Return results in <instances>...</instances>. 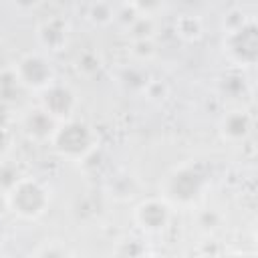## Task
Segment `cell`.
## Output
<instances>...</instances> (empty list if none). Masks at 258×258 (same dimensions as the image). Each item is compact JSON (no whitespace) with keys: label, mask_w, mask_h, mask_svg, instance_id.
Masks as SVG:
<instances>
[{"label":"cell","mask_w":258,"mask_h":258,"mask_svg":"<svg viewBox=\"0 0 258 258\" xmlns=\"http://www.w3.org/2000/svg\"><path fill=\"white\" fill-rule=\"evenodd\" d=\"M40 109L48 113L54 121L69 119L77 109V95L71 87L52 83L40 91Z\"/></svg>","instance_id":"5"},{"label":"cell","mask_w":258,"mask_h":258,"mask_svg":"<svg viewBox=\"0 0 258 258\" xmlns=\"http://www.w3.org/2000/svg\"><path fill=\"white\" fill-rule=\"evenodd\" d=\"M133 220L141 230H145L149 234H157L169 226L171 210H169L167 202L157 200V198H149L135 208Z\"/></svg>","instance_id":"6"},{"label":"cell","mask_w":258,"mask_h":258,"mask_svg":"<svg viewBox=\"0 0 258 258\" xmlns=\"http://www.w3.org/2000/svg\"><path fill=\"white\" fill-rule=\"evenodd\" d=\"M252 129V119L246 111H230L220 121V133L228 141H242Z\"/></svg>","instance_id":"8"},{"label":"cell","mask_w":258,"mask_h":258,"mask_svg":"<svg viewBox=\"0 0 258 258\" xmlns=\"http://www.w3.org/2000/svg\"><path fill=\"white\" fill-rule=\"evenodd\" d=\"M50 143L58 155L79 161V159H85L97 147V135L85 123L64 121L62 125L54 127V131L50 135Z\"/></svg>","instance_id":"2"},{"label":"cell","mask_w":258,"mask_h":258,"mask_svg":"<svg viewBox=\"0 0 258 258\" xmlns=\"http://www.w3.org/2000/svg\"><path fill=\"white\" fill-rule=\"evenodd\" d=\"M52 246H54V242H50ZM34 254H42V256H64V254H69V250L64 248V244H60V248H40V250H36Z\"/></svg>","instance_id":"18"},{"label":"cell","mask_w":258,"mask_h":258,"mask_svg":"<svg viewBox=\"0 0 258 258\" xmlns=\"http://www.w3.org/2000/svg\"><path fill=\"white\" fill-rule=\"evenodd\" d=\"M14 75L22 87L38 91V93L54 83V71H52L48 58L42 56L40 52L22 56L18 60V64L14 67Z\"/></svg>","instance_id":"3"},{"label":"cell","mask_w":258,"mask_h":258,"mask_svg":"<svg viewBox=\"0 0 258 258\" xmlns=\"http://www.w3.org/2000/svg\"><path fill=\"white\" fill-rule=\"evenodd\" d=\"M125 2L141 14H149L151 10H155L159 6V0H125Z\"/></svg>","instance_id":"16"},{"label":"cell","mask_w":258,"mask_h":258,"mask_svg":"<svg viewBox=\"0 0 258 258\" xmlns=\"http://www.w3.org/2000/svg\"><path fill=\"white\" fill-rule=\"evenodd\" d=\"M220 222H222V218H220V214L214 212V210H204V212L198 214V226H200L204 232H214V230H218V228H220Z\"/></svg>","instance_id":"14"},{"label":"cell","mask_w":258,"mask_h":258,"mask_svg":"<svg viewBox=\"0 0 258 258\" xmlns=\"http://www.w3.org/2000/svg\"><path fill=\"white\" fill-rule=\"evenodd\" d=\"M155 30V22L151 18V14H137L135 20L127 26V32L133 36V40L139 38H151Z\"/></svg>","instance_id":"11"},{"label":"cell","mask_w":258,"mask_h":258,"mask_svg":"<svg viewBox=\"0 0 258 258\" xmlns=\"http://www.w3.org/2000/svg\"><path fill=\"white\" fill-rule=\"evenodd\" d=\"M115 10H113V6L109 4V2H103V0H99V2H93L91 4V8H89V20L93 22V24H97V26H107V24H111L113 20H115Z\"/></svg>","instance_id":"12"},{"label":"cell","mask_w":258,"mask_h":258,"mask_svg":"<svg viewBox=\"0 0 258 258\" xmlns=\"http://www.w3.org/2000/svg\"><path fill=\"white\" fill-rule=\"evenodd\" d=\"M131 52H133V56L139 58V60H149V58L155 54L153 40H151V38H139V40H133Z\"/></svg>","instance_id":"13"},{"label":"cell","mask_w":258,"mask_h":258,"mask_svg":"<svg viewBox=\"0 0 258 258\" xmlns=\"http://www.w3.org/2000/svg\"><path fill=\"white\" fill-rule=\"evenodd\" d=\"M6 206L24 220L40 218L48 208V191L32 177L14 179L6 191Z\"/></svg>","instance_id":"1"},{"label":"cell","mask_w":258,"mask_h":258,"mask_svg":"<svg viewBox=\"0 0 258 258\" xmlns=\"http://www.w3.org/2000/svg\"><path fill=\"white\" fill-rule=\"evenodd\" d=\"M36 2H38V0H12V4H14L16 8H20V10H30V8L36 6Z\"/></svg>","instance_id":"19"},{"label":"cell","mask_w":258,"mask_h":258,"mask_svg":"<svg viewBox=\"0 0 258 258\" xmlns=\"http://www.w3.org/2000/svg\"><path fill=\"white\" fill-rule=\"evenodd\" d=\"M54 127H56V121H54L48 113H44L42 109L32 111V113L24 119V131H26L30 137H34V139H50Z\"/></svg>","instance_id":"9"},{"label":"cell","mask_w":258,"mask_h":258,"mask_svg":"<svg viewBox=\"0 0 258 258\" xmlns=\"http://www.w3.org/2000/svg\"><path fill=\"white\" fill-rule=\"evenodd\" d=\"M256 28L254 22L248 20L242 28L226 32V40H224V52H228V58L234 64L240 67H252L256 62Z\"/></svg>","instance_id":"4"},{"label":"cell","mask_w":258,"mask_h":258,"mask_svg":"<svg viewBox=\"0 0 258 258\" xmlns=\"http://www.w3.org/2000/svg\"><path fill=\"white\" fill-rule=\"evenodd\" d=\"M36 38H38V44L48 52H60L69 44V24L58 16L46 18L38 24Z\"/></svg>","instance_id":"7"},{"label":"cell","mask_w":258,"mask_h":258,"mask_svg":"<svg viewBox=\"0 0 258 258\" xmlns=\"http://www.w3.org/2000/svg\"><path fill=\"white\" fill-rule=\"evenodd\" d=\"M10 141H12V137H10L8 129L0 125V159H4V155L10 151Z\"/></svg>","instance_id":"17"},{"label":"cell","mask_w":258,"mask_h":258,"mask_svg":"<svg viewBox=\"0 0 258 258\" xmlns=\"http://www.w3.org/2000/svg\"><path fill=\"white\" fill-rule=\"evenodd\" d=\"M246 22H248V18L244 16V12H242L240 8H232L228 14H224V30H226V32L238 30V28H242Z\"/></svg>","instance_id":"15"},{"label":"cell","mask_w":258,"mask_h":258,"mask_svg":"<svg viewBox=\"0 0 258 258\" xmlns=\"http://www.w3.org/2000/svg\"><path fill=\"white\" fill-rule=\"evenodd\" d=\"M175 32L185 40H196L202 36V22L196 16L183 14L175 20Z\"/></svg>","instance_id":"10"}]
</instances>
